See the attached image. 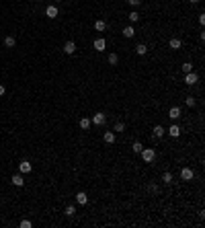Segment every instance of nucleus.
Returning <instances> with one entry per match:
<instances>
[{
    "mask_svg": "<svg viewBox=\"0 0 205 228\" xmlns=\"http://www.w3.org/2000/svg\"><path fill=\"white\" fill-rule=\"evenodd\" d=\"M142 158H144V163H152V160L156 158V150H152V148H142Z\"/></svg>",
    "mask_w": 205,
    "mask_h": 228,
    "instance_id": "1",
    "label": "nucleus"
},
{
    "mask_svg": "<svg viewBox=\"0 0 205 228\" xmlns=\"http://www.w3.org/2000/svg\"><path fill=\"white\" fill-rule=\"evenodd\" d=\"M90 121H93L94 125H105V121H107V115H105V113H94Z\"/></svg>",
    "mask_w": 205,
    "mask_h": 228,
    "instance_id": "2",
    "label": "nucleus"
},
{
    "mask_svg": "<svg viewBox=\"0 0 205 228\" xmlns=\"http://www.w3.org/2000/svg\"><path fill=\"white\" fill-rule=\"evenodd\" d=\"M185 82L189 86H193V85H197L199 82V76L195 74V72H187V76H185Z\"/></svg>",
    "mask_w": 205,
    "mask_h": 228,
    "instance_id": "3",
    "label": "nucleus"
},
{
    "mask_svg": "<svg viewBox=\"0 0 205 228\" xmlns=\"http://www.w3.org/2000/svg\"><path fill=\"white\" fill-rule=\"evenodd\" d=\"M19 171H21V175H27V173L33 171V164H31L29 160H23V163L19 164Z\"/></svg>",
    "mask_w": 205,
    "mask_h": 228,
    "instance_id": "4",
    "label": "nucleus"
},
{
    "mask_svg": "<svg viewBox=\"0 0 205 228\" xmlns=\"http://www.w3.org/2000/svg\"><path fill=\"white\" fill-rule=\"evenodd\" d=\"M64 54H68V56L76 54V43H74V41H66V43H64Z\"/></svg>",
    "mask_w": 205,
    "mask_h": 228,
    "instance_id": "5",
    "label": "nucleus"
},
{
    "mask_svg": "<svg viewBox=\"0 0 205 228\" xmlns=\"http://www.w3.org/2000/svg\"><path fill=\"white\" fill-rule=\"evenodd\" d=\"M58 12H60L58 6H54V4L45 8V17H47V19H55V17H58Z\"/></svg>",
    "mask_w": 205,
    "mask_h": 228,
    "instance_id": "6",
    "label": "nucleus"
},
{
    "mask_svg": "<svg viewBox=\"0 0 205 228\" xmlns=\"http://www.w3.org/2000/svg\"><path fill=\"white\" fill-rule=\"evenodd\" d=\"M166 134H170L172 138H179V136H181V128H179V125H176V124H172L170 128L166 129Z\"/></svg>",
    "mask_w": 205,
    "mask_h": 228,
    "instance_id": "7",
    "label": "nucleus"
},
{
    "mask_svg": "<svg viewBox=\"0 0 205 228\" xmlns=\"http://www.w3.org/2000/svg\"><path fill=\"white\" fill-rule=\"evenodd\" d=\"M181 179H183V181H191V179H193V169L185 167V169L181 171Z\"/></svg>",
    "mask_w": 205,
    "mask_h": 228,
    "instance_id": "8",
    "label": "nucleus"
},
{
    "mask_svg": "<svg viewBox=\"0 0 205 228\" xmlns=\"http://www.w3.org/2000/svg\"><path fill=\"white\" fill-rule=\"evenodd\" d=\"M105 47H107V41L102 39V37L94 39V50H97V51H105Z\"/></svg>",
    "mask_w": 205,
    "mask_h": 228,
    "instance_id": "9",
    "label": "nucleus"
},
{
    "mask_svg": "<svg viewBox=\"0 0 205 228\" xmlns=\"http://www.w3.org/2000/svg\"><path fill=\"white\" fill-rule=\"evenodd\" d=\"M168 117H170L172 121H176V119L181 117V107H170V111H168Z\"/></svg>",
    "mask_w": 205,
    "mask_h": 228,
    "instance_id": "10",
    "label": "nucleus"
},
{
    "mask_svg": "<svg viewBox=\"0 0 205 228\" xmlns=\"http://www.w3.org/2000/svg\"><path fill=\"white\" fill-rule=\"evenodd\" d=\"M168 45H170V50H181V45H183V41L179 39V37H172V39L168 41Z\"/></svg>",
    "mask_w": 205,
    "mask_h": 228,
    "instance_id": "11",
    "label": "nucleus"
},
{
    "mask_svg": "<svg viewBox=\"0 0 205 228\" xmlns=\"http://www.w3.org/2000/svg\"><path fill=\"white\" fill-rule=\"evenodd\" d=\"M133 35H136V29H133L131 25H127L125 29H123V37H125V39H131Z\"/></svg>",
    "mask_w": 205,
    "mask_h": 228,
    "instance_id": "12",
    "label": "nucleus"
},
{
    "mask_svg": "<svg viewBox=\"0 0 205 228\" xmlns=\"http://www.w3.org/2000/svg\"><path fill=\"white\" fill-rule=\"evenodd\" d=\"M76 201H78L80 206H84V203H88V195L84 193V191H78V193H76Z\"/></svg>",
    "mask_w": 205,
    "mask_h": 228,
    "instance_id": "13",
    "label": "nucleus"
},
{
    "mask_svg": "<svg viewBox=\"0 0 205 228\" xmlns=\"http://www.w3.org/2000/svg\"><path fill=\"white\" fill-rule=\"evenodd\" d=\"M78 125H80V129H88L90 125H93V121H90V117H82L78 121Z\"/></svg>",
    "mask_w": 205,
    "mask_h": 228,
    "instance_id": "14",
    "label": "nucleus"
},
{
    "mask_svg": "<svg viewBox=\"0 0 205 228\" xmlns=\"http://www.w3.org/2000/svg\"><path fill=\"white\" fill-rule=\"evenodd\" d=\"M164 134H166V129L162 128L160 124H158V125H154V138H162Z\"/></svg>",
    "mask_w": 205,
    "mask_h": 228,
    "instance_id": "15",
    "label": "nucleus"
},
{
    "mask_svg": "<svg viewBox=\"0 0 205 228\" xmlns=\"http://www.w3.org/2000/svg\"><path fill=\"white\" fill-rule=\"evenodd\" d=\"M102 140H105L107 144H115V132H105Z\"/></svg>",
    "mask_w": 205,
    "mask_h": 228,
    "instance_id": "16",
    "label": "nucleus"
},
{
    "mask_svg": "<svg viewBox=\"0 0 205 228\" xmlns=\"http://www.w3.org/2000/svg\"><path fill=\"white\" fill-rule=\"evenodd\" d=\"M94 29H97L98 33H102V31L107 29V23H105V21H101V19H98V21H94Z\"/></svg>",
    "mask_w": 205,
    "mask_h": 228,
    "instance_id": "17",
    "label": "nucleus"
},
{
    "mask_svg": "<svg viewBox=\"0 0 205 228\" xmlns=\"http://www.w3.org/2000/svg\"><path fill=\"white\" fill-rule=\"evenodd\" d=\"M12 185H17V187H23V185H25L23 175H15V177H12Z\"/></svg>",
    "mask_w": 205,
    "mask_h": 228,
    "instance_id": "18",
    "label": "nucleus"
},
{
    "mask_svg": "<svg viewBox=\"0 0 205 228\" xmlns=\"http://www.w3.org/2000/svg\"><path fill=\"white\" fill-rule=\"evenodd\" d=\"M172 181H174V177H172V173H168V171H166V173L162 175V183H166V185H170Z\"/></svg>",
    "mask_w": 205,
    "mask_h": 228,
    "instance_id": "19",
    "label": "nucleus"
},
{
    "mask_svg": "<svg viewBox=\"0 0 205 228\" xmlns=\"http://www.w3.org/2000/svg\"><path fill=\"white\" fill-rule=\"evenodd\" d=\"M146 51H148V47H146L144 43H137V45H136V54H137V56H146Z\"/></svg>",
    "mask_w": 205,
    "mask_h": 228,
    "instance_id": "20",
    "label": "nucleus"
},
{
    "mask_svg": "<svg viewBox=\"0 0 205 228\" xmlns=\"http://www.w3.org/2000/svg\"><path fill=\"white\" fill-rule=\"evenodd\" d=\"M15 43H17V39L12 37V35H8V37H4V45L6 47H15Z\"/></svg>",
    "mask_w": 205,
    "mask_h": 228,
    "instance_id": "21",
    "label": "nucleus"
},
{
    "mask_svg": "<svg viewBox=\"0 0 205 228\" xmlns=\"http://www.w3.org/2000/svg\"><path fill=\"white\" fill-rule=\"evenodd\" d=\"M66 216H68V218H74V216H76V206H68V208H66Z\"/></svg>",
    "mask_w": 205,
    "mask_h": 228,
    "instance_id": "22",
    "label": "nucleus"
},
{
    "mask_svg": "<svg viewBox=\"0 0 205 228\" xmlns=\"http://www.w3.org/2000/svg\"><path fill=\"white\" fill-rule=\"evenodd\" d=\"M142 148H144V146H142V142H137V140L131 144V150H133V152H137V154L142 152Z\"/></svg>",
    "mask_w": 205,
    "mask_h": 228,
    "instance_id": "23",
    "label": "nucleus"
},
{
    "mask_svg": "<svg viewBox=\"0 0 205 228\" xmlns=\"http://www.w3.org/2000/svg\"><path fill=\"white\" fill-rule=\"evenodd\" d=\"M137 21H140V12H137V10L129 12V23H137Z\"/></svg>",
    "mask_w": 205,
    "mask_h": 228,
    "instance_id": "24",
    "label": "nucleus"
},
{
    "mask_svg": "<svg viewBox=\"0 0 205 228\" xmlns=\"http://www.w3.org/2000/svg\"><path fill=\"white\" fill-rule=\"evenodd\" d=\"M117 62H119V56H117V54H109V64L115 66Z\"/></svg>",
    "mask_w": 205,
    "mask_h": 228,
    "instance_id": "25",
    "label": "nucleus"
},
{
    "mask_svg": "<svg viewBox=\"0 0 205 228\" xmlns=\"http://www.w3.org/2000/svg\"><path fill=\"white\" fill-rule=\"evenodd\" d=\"M181 68H183V72H185V74H187V72H193V64H191V62H185Z\"/></svg>",
    "mask_w": 205,
    "mask_h": 228,
    "instance_id": "26",
    "label": "nucleus"
},
{
    "mask_svg": "<svg viewBox=\"0 0 205 228\" xmlns=\"http://www.w3.org/2000/svg\"><path fill=\"white\" fill-rule=\"evenodd\" d=\"M123 129H125V124H123V121H117L115 128H113V132H123Z\"/></svg>",
    "mask_w": 205,
    "mask_h": 228,
    "instance_id": "27",
    "label": "nucleus"
},
{
    "mask_svg": "<svg viewBox=\"0 0 205 228\" xmlns=\"http://www.w3.org/2000/svg\"><path fill=\"white\" fill-rule=\"evenodd\" d=\"M31 226H33L31 220H21V228H31Z\"/></svg>",
    "mask_w": 205,
    "mask_h": 228,
    "instance_id": "28",
    "label": "nucleus"
},
{
    "mask_svg": "<svg viewBox=\"0 0 205 228\" xmlns=\"http://www.w3.org/2000/svg\"><path fill=\"white\" fill-rule=\"evenodd\" d=\"M195 105H197V101L193 97H187V107H195Z\"/></svg>",
    "mask_w": 205,
    "mask_h": 228,
    "instance_id": "29",
    "label": "nucleus"
},
{
    "mask_svg": "<svg viewBox=\"0 0 205 228\" xmlns=\"http://www.w3.org/2000/svg\"><path fill=\"white\" fill-rule=\"evenodd\" d=\"M127 2H129L131 6H140V4H142V0H127Z\"/></svg>",
    "mask_w": 205,
    "mask_h": 228,
    "instance_id": "30",
    "label": "nucleus"
},
{
    "mask_svg": "<svg viewBox=\"0 0 205 228\" xmlns=\"http://www.w3.org/2000/svg\"><path fill=\"white\" fill-rule=\"evenodd\" d=\"M148 189H150L152 193H156V191H158V185H150V187H148Z\"/></svg>",
    "mask_w": 205,
    "mask_h": 228,
    "instance_id": "31",
    "label": "nucleus"
},
{
    "mask_svg": "<svg viewBox=\"0 0 205 228\" xmlns=\"http://www.w3.org/2000/svg\"><path fill=\"white\" fill-rule=\"evenodd\" d=\"M199 23H201V25H205V15H203V12L199 15Z\"/></svg>",
    "mask_w": 205,
    "mask_h": 228,
    "instance_id": "32",
    "label": "nucleus"
},
{
    "mask_svg": "<svg viewBox=\"0 0 205 228\" xmlns=\"http://www.w3.org/2000/svg\"><path fill=\"white\" fill-rule=\"evenodd\" d=\"M6 93V89H4V86H2V85H0V97H2V95H4Z\"/></svg>",
    "mask_w": 205,
    "mask_h": 228,
    "instance_id": "33",
    "label": "nucleus"
},
{
    "mask_svg": "<svg viewBox=\"0 0 205 228\" xmlns=\"http://www.w3.org/2000/svg\"><path fill=\"white\" fill-rule=\"evenodd\" d=\"M189 2H191V4H197V2H199V0H189Z\"/></svg>",
    "mask_w": 205,
    "mask_h": 228,
    "instance_id": "34",
    "label": "nucleus"
},
{
    "mask_svg": "<svg viewBox=\"0 0 205 228\" xmlns=\"http://www.w3.org/2000/svg\"><path fill=\"white\" fill-rule=\"evenodd\" d=\"M55 2H62V0H55Z\"/></svg>",
    "mask_w": 205,
    "mask_h": 228,
    "instance_id": "35",
    "label": "nucleus"
}]
</instances>
